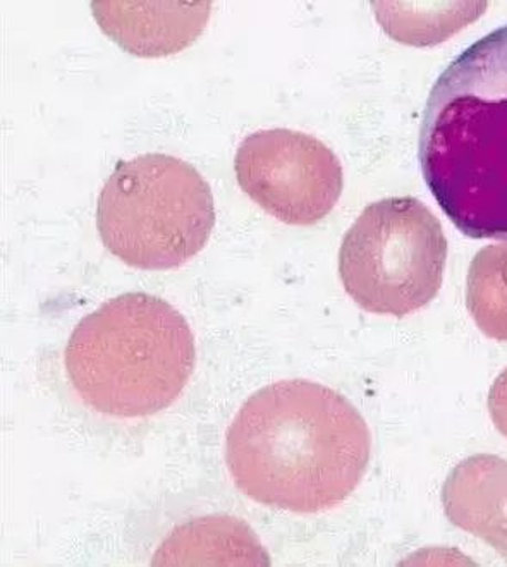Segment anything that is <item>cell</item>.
<instances>
[{"label": "cell", "mask_w": 507, "mask_h": 567, "mask_svg": "<svg viewBox=\"0 0 507 567\" xmlns=\"http://www.w3.org/2000/svg\"><path fill=\"white\" fill-rule=\"evenodd\" d=\"M270 554L248 523L211 514L177 526L162 542L152 566L269 567Z\"/></svg>", "instance_id": "cell-9"}, {"label": "cell", "mask_w": 507, "mask_h": 567, "mask_svg": "<svg viewBox=\"0 0 507 567\" xmlns=\"http://www.w3.org/2000/svg\"><path fill=\"white\" fill-rule=\"evenodd\" d=\"M488 413L494 425L507 439V369L494 380L488 392Z\"/></svg>", "instance_id": "cell-11"}, {"label": "cell", "mask_w": 507, "mask_h": 567, "mask_svg": "<svg viewBox=\"0 0 507 567\" xmlns=\"http://www.w3.org/2000/svg\"><path fill=\"white\" fill-rule=\"evenodd\" d=\"M447 239L431 208L416 198L379 199L342 239L339 277L369 313L406 317L443 288Z\"/></svg>", "instance_id": "cell-5"}, {"label": "cell", "mask_w": 507, "mask_h": 567, "mask_svg": "<svg viewBox=\"0 0 507 567\" xmlns=\"http://www.w3.org/2000/svg\"><path fill=\"white\" fill-rule=\"evenodd\" d=\"M93 18L105 35L136 58H166L192 47L204 33L211 2L95 0Z\"/></svg>", "instance_id": "cell-7"}, {"label": "cell", "mask_w": 507, "mask_h": 567, "mask_svg": "<svg viewBox=\"0 0 507 567\" xmlns=\"http://www.w3.org/2000/svg\"><path fill=\"white\" fill-rule=\"evenodd\" d=\"M216 226L205 177L182 158L120 162L96 204V229L114 257L139 270H170L200 254Z\"/></svg>", "instance_id": "cell-4"}, {"label": "cell", "mask_w": 507, "mask_h": 567, "mask_svg": "<svg viewBox=\"0 0 507 567\" xmlns=\"http://www.w3.org/2000/svg\"><path fill=\"white\" fill-rule=\"evenodd\" d=\"M418 155L423 179L463 235L507 241V24L437 78Z\"/></svg>", "instance_id": "cell-2"}, {"label": "cell", "mask_w": 507, "mask_h": 567, "mask_svg": "<svg viewBox=\"0 0 507 567\" xmlns=\"http://www.w3.org/2000/svg\"><path fill=\"white\" fill-rule=\"evenodd\" d=\"M236 177L258 207L289 226H313L341 198L338 155L301 131L261 130L239 143Z\"/></svg>", "instance_id": "cell-6"}, {"label": "cell", "mask_w": 507, "mask_h": 567, "mask_svg": "<svg viewBox=\"0 0 507 567\" xmlns=\"http://www.w3.org/2000/svg\"><path fill=\"white\" fill-rule=\"evenodd\" d=\"M372 437L344 395L310 380H279L251 394L226 433V464L261 506L317 514L362 482Z\"/></svg>", "instance_id": "cell-1"}, {"label": "cell", "mask_w": 507, "mask_h": 567, "mask_svg": "<svg viewBox=\"0 0 507 567\" xmlns=\"http://www.w3.org/2000/svg\"><path fill=\"white\" fill-rule=\"evenodd\" d=\"M466 307L487 338L507 342V241L485 246L473 258Z\"/></svg>", "instance_id": "cell-10"}, {"label": "cell", "mask_w": 507, "mask_h": 567, "mask_svg": "<svg viewBox=\"0 0 507 567\" xmlns=\"http://www.w3.org/2000/svg\"><path fill=\"white\" fill-rule=\"evenodd\" d=\"M444 513L463 532L480 538L507 563V461L475 454L444 482Z\"/></svg>", "instance_id": "cell-8"}, {"label": "cell", "mask_w": 507, "mask_h": 567, "mask_svg": "<svg viewBox=\"0 0 507 567\" xmlns=\"http://www.w3.org/2000/svg\"><path fill=\"white\" fill-rule=\"evenodd\" d=\"M64 363L86 406L116 419H143L167 410L185 391L195 370V336L173 305L127 292L77 323Z\"/></svg>", "instance_id": "cell-3"}]
</instances>
